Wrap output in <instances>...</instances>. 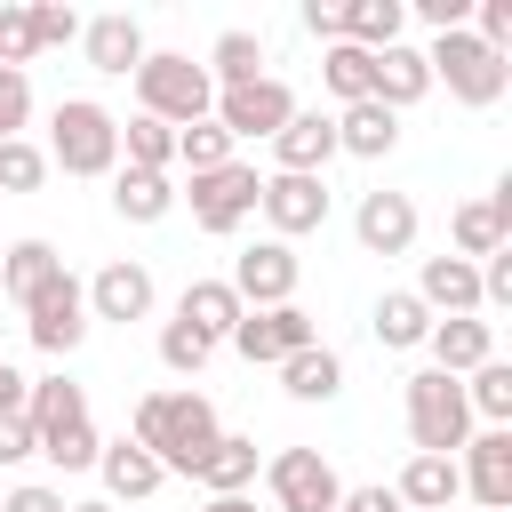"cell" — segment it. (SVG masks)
Returning <instances> with one entry per match:
<instances>
[{"label": "cell", "instance_id": "7402d4cb", "mask_svg": "<svg viewBox=\"0 0 512 512\" xmlns=\"http://www.w3.org/2000/svg\"><path fill=\"white\" fill-rule=\"evenodd\" d=\"M392 144H400V112H384L376 96H360V104L336 112V152H352V160H384Z\"/></svg>", "mask_w": 512, "mask_h": 512}, {"label": "cell", "instance_id": "7a4b0ae2", "mask_svg": "<svg viewBox=\"0 0 512 512\" xmlns=\"http://www.w3.org/2000/svg\"><path fill=\"white\" fill-rule=\"evenodd\" d=\"M48 168L64 176H112L120 168V120L96 96H64L48 120Z\"/></svg>", "mask_w": 512, "mask_h": 512}, {"label": "cell", "instance_id": "e575fe53", "mask_svg": "<svg viewBox=\"0 0 512 512\" xmlns=\"http://www.w3.org/2000/svg\"><path fill=\"white\" fill-rule=\"evenodd\" d=\"M464 384V408L480 416V424H512V368L504 360H480L472 376H456Z\"/></svg>", "mask_w": 512, "mask_h": 512}, {"label": "cell", "instance_id": "8992f818", "mask_svg": "<svg viewBox=\"0 0 512 512\" xmlns=\"http://www.w3.org/2000/svg\"><path fill=\"white\" fill-rule=\"evenodd\" d=\"M24 336H32L48 360H64V352L88 336V296H80L72 272H48V280L24 296Z\"/></svg>", "mask_w": 512, "mask_h": 512}, {"label": "cell", "instance_id": "5b68a950", "mask_svg": "<svg viewBox=\"0 0 512 512\" xmlns=\"http://www.w3.org/2000/svg\"><path fill=\"white\" fill-rule=\"evenodd\" d=\"M408 440H416V456H456L472 440V408H464L456 376H440V368L408 376Z\"/></svg>", "mask_w": 512, "mask_h": 512}, {"label": "cell", "instance_id": "484cf974", "mask_svg": "<svg viewBox=\"0 0 512 512\" xmlns=\"http://www.w3.org/2000/svg\"><path fill=\"white\" fill-rule=\"evenodd\" d=\"M208 496H240L248 480H256V440L248 432H216V448L200 456V472H192Z\"/></svg>", "mask_w": 512, "mask_h": 512}, {"label": "cell", "instance_id": "60d3db41", "mask_svg": "<svg viewBox=\"0 0 512 512\" xmlns=\"http://www.w3.org/2000/svg\"><path fill=\"white\" fill-rule=\"evenodd\" d=\"M40 56V40H32V16L24 8H0V72H24Z\"/></svg>", "mask_w": 512, "mask_h": 512}, {"label": "cell", "instance_id": "603a6c76", "mask_svg": "<svg viewBox=\"0 0 512 512\" xmlns=\"http://www.w3.org/2000/svg\"><path fill=\"white\" fill-rule=\"evenodd\" d=\"M96 472H104V504H144L168 472L136 448V440H112V448H96Z\"/></svg>", "mask_w": 512, "mask_h": 512}, {"label": "cell", "instance_id": "cb8c5ba5", "mask_svg": "<svg viewBox=\"0 0 512 512\" xmlns=\"http://www.w3.org/2000/svg\"><path fill=\"white\" fill-rule=\"evenodd\" d=\"M392 496H400V512L408 504L416 512H448L464 496V472H456V456H408V472L392 480Z\"/></svg>", "mask_w": 512, "mask_h": 512}, {"label": "cell", "instance_id": "9a60e30c", "mask_svg": "<svg viewBox=\"0 0 512 512\" xmlns=\"http://www.w3.org/2000/svg\"><path fill=\"white\" fill-rule=\"evenodd\" d=\"M448 232H456V256H464V264L496 256V248L512 240V176H504L488 200H464V208L448 216Z\"/></svg>", "mask_w": 512, "mask_h": 512}, {"label": "cell", "instance_id": "44dd1931", "mask_svg": "<svg viewBox=\"0 0 512 512\" xmlns=\"http://www.w3.org/2000/svg\"><path fill=\"white\" fill-rule=\"evenodd\" d=\"M80 48H88L96 72H136V64H144V24H136L128 8H112V16L80 24Z\"/></svg>", "mask_w": 512, "mask_h": 512}, {"label": "cell", "instance_id": "4316f807", "mask_svg": "<svg viewBox=\"0 0 512 512\" xmlns=\"http://www.w3.org/2000/svg\"><path fill=\"white\" fill-rule=\"evenodd\" d=\"M400 24H408V0H344V32L336 40H352V48H400Z\"/></svg>", "mask_w": 512, "mask_h": 512}, {"label": "cell", "instance_id": "5bb4252c", "mask_svg": "<svg viewBox=\"0 0 512 512\" xmlns=\"http://www.w3.org/2000/svg\"><path fill=\"white\" fill-rule=\"evenodd\" d=\"M352 232H360L368 256H408V248H416V200H408V192H360Z\"/></svg>", "mask_w": 512, "mask_h": 512}, {"label": "cell", "instance_id": "8d00e7d4", "mask_svg": "<svg viewBox=\"0 0 512 512\" xmlns=\"http://www.w3.org/2000/svg\"><path fill=\"white\" fill-rule=\"evenodd\" d=\"M176 160H184L192 176H208V168H232V136H224L216 120H192V128H176Z\"/></svg>", "mask_w": 512, "mask_h": 512}, {"label": "cell", "instance_id": "1f68e13d", "mask_svg": "<svg viewBox=\"0 0 512 512\" xmlns=\"http://www.w3.org/2000/svg\"><path fill=\"white\" fill-rule=\"evenodd\" d=\"M120 152H128V168L168 176V168H176V128L152 120V112H136V120H120Z\"/></svg>", "mask_w": 512, "mask_h": 512}, {"label": "cell", "instance_id": "836d02e7", "mask_svg": "<svg viewBox=\"0 0 512 512\" xmlns=\"http://www.w3.org/2000/svg\"><path fill=\"white\" fill-rule=\"evenodd\" d=\"M424 336H432V312H424L408 288L376 296V344H384V352H408V344H424Z\"/></svg>", "mask_w": 512, "mask_h": 512}, {"label": "cell", "instance_id": "ab89813d", "mask_svg": "<svg viewBox=\"0 0 512 512\" xmlns=\"http://www.w3.org/2000/svg\"><path fill=\"white\" fill-rule=\"evenodd\" d=\"M40 176H48V152L24 144V136H8L0 144V192H40Z\"/></svg>", "mask_w": 512, "mask_h": 512}, {"label": "cell", "instance_id": "4fadbf2b", "mask_svg": "<svg viewBox=\"0 0 512 512\" xmlns=\"http://www.w3.org/2000/svg\"><path fill=\"white\" fill-rule=\"evenodd\" d=\"M256 208H264L272 240H304V232L328 224V184H320V176H264Z\"/></svg>", "mask_w": 512, "mask_h": 512}, {"label": "cell", "instance_id": "f907efd6", "mask_svg": "<svg viewBox=\"0 0 512 512\" xmlns=\"http://www.w3.org/2000/svg\"><path fill=\"white\" fill-rule=\"evenodd\" d=\"M200 512H256V504H248V496H208Z\"/></svg>", "mask_w": 512, "mask_h": 512}, {"label": "cell", "instance_id": "816d5d0a", "mask_svg": "<svg viewBox=\"0 0 512 512\" xmlns=\"http://www.w3.org/2000/svg\"><path fill=\"white\" fill-rule=\"evenodd\" d=\"M64 512H112V504H64Z\"/></svg>", "mask_w": 512, "mask_h": 512}, {"label": "cell", "instance_id": "ba28073f", "mask_svg": "<svg viewBox=\"0 0 512 512\" xmlns=\"http://www.w3.org/2000/svg\"><path fill=\"white\" fill-rule=\"evenodd\" d=\"M256 192H264V176H256L248 160H232V168H208V176H192V192H184V200H192V224L224 240V232H240V224L256 216Z\"/></svg>", "mask_w": 512, "mask_h": 512}, {"label": "cell", "instance_id": "d4e9b609", "mask_svg": "<svg viewBox=\"0 0 512 512\" xmlns=\"http://www.w3.org/2000/svg\"><path fill=\"white\" fill-rule=\"evenodd\" d=\"M240 312H248V304L232 296V280H192V288L176 296V320H184V328H200L208 344H224V336L240 328Z\"/></svg>", "mask_w": 512, "mask_h": 512}, {"label": "cell", "instance_id": "30bf717a", "mask_svg": "<svg viewBox=\"0 0 512 512\" xmlns=\"http://www.w3.org/2000/svg\"><path fill=\"white\" fill-rule=\"evenodd\" d=\"M296 280H304V264H296V248H288V240H256V248H240V256H232V296H240L248 312L296 304Z\"/></svg>", "mask_w": 512, "mask_h": 512}, {"label": "cell", "instance_id": "f6af8a7d", "mask_svg": "<svg viewBox=\"0 0 512 512\" xmlns=\"http://www.w3.org/2000/svg\"><path fill=\"white\" fill-rule=\"evenodd\" d=\"M24 456H40L32 424H24V416H0V464H24Z\"/></svg>", "mask_w": 512, "mask_h": 512}, {"label": "cell", "instance_id": "d590c367", "mask_svg": "<svg viewBox=\"0 0 512 512\" xmlns=\"http://www.w3.org/2000/svg\"><path fill=\"white\" fill-rule=\"evenodd\" d=\"M320 80H328V96L360 104V96H368V48H352V40H328V56H320Z\"/></svg>", "mask_w": 512, "mask_h": 512}, {"label": "cell", "instance_id": "52a82bcc", "mask_svg": "<svg viewBox=\"0 0 512 512\" xmlns=\"http://www.w3.org/2000/svg\"><path fill=\"white\" fill-rule=\"evenodd\" d=\"M208 120H216L232 144H248V136L272 144V136L296 120V96H288V80L264 72V80H248V88H216V112H208Z\"/></svg>", "mask_w": 512, "mask_h": 512}, {"label": "cell", "instance_id": "7bdbcfd3", "mask_svg": "<svg viewBox=\"0 0 512 512\" xmlns=\"http://www.w3.org/2000/svg\"><path fill=\"white\" fill-rule=\"evenodd\" d=\"M24 120H32V80H24V72H0V144H8Z\"/></svg>", "mask_w": 512, "mask_h": 512}, {"label": "cell", "instance_id": "74e56055", "mask_svg": "<svg viewBox=\"0 0 512 512\" xmlns=\"http://www.w3.org/2000/svg\"><path fill=\"white\" fill-rule=\"evenodd\" d=\"M96 448H104V440H96V424H88V416H80V424H64V432H48V440H40V456H48V464H56V472H88V464H96Z\"/></svg>", "mask_w": 512, "mask_h": 512}, {"label": "cell", "instance_id": "83f0119b", "mask_svg": "<svg viewBox=\"0 0 512 512\" xmlns=\"http://www.w3.org/2000/svg\"><path fill=\"white\" fill-rule=\"evenodd\" d=\"M280 384H288V400H336L344 392V360L328 344H304V352L280 360Z\"/></svg>", "mask_w": 512, "mask_h": 512}, {"label": "cell", "instance_id": "9c48e42d", "mask_svg": "<svg viewBox=\"0 0 512 512\" xmlns=\"http://www.w3.org/2000/svg\"><path fill=\"white\" fill-rule=\"evenodd\" d=\"M264 480H272V504L280 512H336L344 504V480H336V464L320 448H280L264 464Z\"/></svg>", "mask_w": 512, "mask_h": 512}, {"label": "cell", "instance_id": "7c38bea8", "mask_svg": "<svg viewBox=\"0 0 512 512\" xmlns=\"http://www.w3.org/2000/svg\"><path fill=\"white\" fill-rule=\"evenodd\" d=\"M456 472H464V496H472L480 512H512V424L472 432L464 456H456Z\"/></svg>", "mask_w": 512, "mask_h": 512}, {"label": "cell", "instance_id": "bcb514c9", "mask_svg": "<svg viewBox=\"0 0 512 512\" xmlns=\"http://www.w3.org/2000/svg\"><path fill=\"white\" fill-rule=\"evenodd\" d=\"M0 512H64V496H56V488H40V480H24V488H8V496H0Z\"/></svg>", "mask_w": 512, "mask_h": 512}, {"label": "cell", "instance_id": "277c9868", "mask_svg": "<svg viewBox=\"0 0 512 512\" xmlns=\"http://www.w3.org/2000/svg\"><path fill=\"white\" fill-rule=\"evenodd\" d=\"M136 104L152 112V120H168V128H192V120H208L216 112V80L192 64V56H176V48H144V64H136Z\"/></svg>", "mask_w": 512, "mask_h": 512}, {"label": "cell", "instance_id": "ac0fdd59", "mask_svg": "<svg viewBox=\"0 0 512 512\" xmlns=\"http://www.w3.org/2000/svg\"><path fill=\"white\" fill-rule=\"evenodd\" d=\"M272 176H320L328 160H336V120L328 112H296L280 136H272Z\"/></svg>", "mask_w": 512, "mask_h": 512}, {"label": "cell", "instance_id": "ee69618b", "mask_svg": "<svg viewBox=\"0 0 512 512\" xmlns=\"http://www.w3.org/2000/svg\"><path fill=\"white\" fill-rule=\"evenodd\" d=\"M480 304H512V240L496 256H480Z\"/></svg>", "mask_w": 512, "mask_h": 512}, {"label": "cell", "instance_id": "f1b7e54d", "mask_svg": "<svg viewBox=\"0 0 512 512\" xmlns=\"http://www.w3.org/2000/svg\"><path fill=\"white\" fill-rule=\"evenodd\" d=\"M80 416H88V392H80L72 376H40V384H32V400H24L32 440H48V432H64V424H80Z\"/></svg>", "mask_w": 512, "mask_h": 512}, {"label": "cell", "instance_id": "f35d334b", "mask_svg": "<svg viewBox=\"0 0 512 512\" xmlns=\"http://www.w3.org/2000/svg\"><path fill=\"white\" fill-rule=\"evenodd\" d=\"M208 352H216V344H208L200 328H184V320H168V328H160V368L200 376V368H208Z\"/></svg>", "mask_w": 512, "mask_h": 512}, {"label": "cell", "instance_id": "f546056e", "mask_svg": "<svg viewBox=\"0 0 512 512\" xmlns=\"http://www.w3.org/2000/svg\"><path fill=\"white\" fill-rule=\"evenodd\" d=\"M112 208H120L128 224H160V216L176 208V184H168V176H144V168H112Z\"/></svg>", "mask_w": 512, "mask_h": 512}, {"label": "cell", "instance_id": "b9f144b4", "mask_svg": "<svg viewBox=\"0 0 512 512\" xmlns=\"http://www.w3.org/2000/svg\"><path fill=\"white\" fill-rule=\"evenodd\" d=\"M24 16H32V40H40V48L80 40V16H72V8H56V0H40V8H24Z\"/></svg>", "mask_w": 512, "mask_h": 512}, {"label": "cell", "instance_id": "4dcf8cb0", "mask_svg": "<svg viewBox=\"0 0 512 512\" xmlns=\"http://www.w3.org/2000/svg\"><path fill=\"white\" fill-rule=\"evenodd\" d=\"M208 80H224V88H248V80H264V40L256 32H216V48H208V64H200Z\"/></svg>", "mask_w": 512, "mask_h": 512}, {"label": "cell", "instance_id": "3957f363", "mask_svg": "<svg viewBox=\"0 0 512 512\" xmlns=\"http://www.w3.org/2000/svg\"><path fill=\"white\" fill-rule=\"evenodd\" d=\"M424 72H432V80H448V96H456V104H472V112H488V104L512 88V64H504L496 48H480V40H472V24H456V32H432V48H424Z\"/></svg>", "mask_w": 512, "mask_h": 512}, {"label": "cell", "instance_id": "2e32d148", "mask_svg": "<svg viewBox=\"0 0 512 512\" xmlns=\"http://www.w3.org/2000/svg\"><path fill=\"white\" fill-rule=\"evenodd\" d=\"M408 296H416L424 312L464 320V312H480V264H464V256H424V272H416Z\"/></svg>", "mask_w": 512, "mask_h": 512}, {"label": "cell", "instance_id": "e0dca14e", "mask_svg": "<svg viewBox=\"0 0 512 512\" xmlns=\"http://www.w3.org/2000/svg\"><path fill=\"white\" fill-rule=\"evenodd\" d=\"M80 296H88V320H120V328H128V320H144V312H152V272L120 256V264H104Z\"/></svg>", "mask_w": 512, "mask_h": 512}, {"label": "cell", "instance_id": "d6986e66", "mask_svg": "<svg viewBox=\"0 0 512 512\" xmlns=\"http://www.w3.org/2000/svg\"><path fill=\"white\" fill-rule=\"evenodd\" d=\"M432 368L440 376H472L480 360H496V328L480 320V312H464V320H432Z\"/></svg>", "mask_w": 512, "mask_h": 512}, {"label": "cell", "instance_id": "7dc6e473", "mask_svg": "<svg viewBox=\"0 0 512 512\" xmlns=\"http://www.w3.org/2000/svg\"><path fill=\"white\" fill-rule=\"evenodd\" d=\"M416 16H424L432 32H456V24L472 16V0H416Z\"/></svg>", "mask_w": 512, "mask_h": 512}, {"label": "cell", "instance_id": "c3c4849f", "mask_svg": "<svg viewBox=\"0 0 512 512\" xmlns=\"http://www.w3.org/2000/svg\"><path fill=\"white\" fill-rule=\"evenodd\" d=\"M304 32L336 40V32H344V0H304Z\"/></svg>", "mask_w": 512, "mask_h": 512}, {"label": "cell", "instance_id": "d6a6232c", "mask_svg": "<svg viewBox=\"0 0 512 512\" xmlns=\"http://www.w3.org/2000/svg\"><path fill=\"white\" fill-rule=\"evenodd\" d=\"M48 272H64V256H56L48 240H16V248H0V296H16V304H24Z\"/></svg>", "mask_w": 512, "mask_h": 512}, {"label": "cell", "instance_id": "6da1fadb", "mask_svg": "<svg viewBox=\"0 0 512 512\" xmlns=\"http://www.w3.org/2000/svg\"><path fill=\"white\" fill-rule=\"evenodd\" d=\"M216 432H224V424H216L208 392H144V400H136V432H128V440H136L160 472H184V480H192V472H200V456L216 448Z\"/></svg>", "mask_w": 512, "mask_h": 512}, {"label": "cell", "instance_id": "681fc988", "mask_svg": "<svg viewBox=\"0 0 512 512\" xmlns=\"http://www.w3.org/2000/svg\"><path fill=\"white\" fill-rule=\"evenodd\" d=\"M336 512H400V496H392V488H344Z\"/></svg>", "mask_w": 512, "mask_h": 512}, {"label": "cell", "instance_id": "8fae6325", "mask_svg": "<svg viewBox=\"0 0 512 512\" xmlns=\"http://www.w3.org/2000/svg\"><path fill=\"white\" fill-rule=\"evenodd\" d=\"M240 360H256V368H280L288 352H304V344H320V328H312V312L304 304H272V312H240V328L224 336Z\"/></svg>", "mask_w": 512, "mask_h": 512}, {"label": "cell", "instance_id": "ffe728a7", "mask_svg": "<svg viewBox=\"0 0 512 512\" xmlns=\"http://www.w3.org/2000/svg\"><path fill=\"white\" fill-rule=\"evenodd\" d=\"M424 88H432L424 48H376V56H368V96H376L384 112H408Z\"/></svg>", "mask_w": 512, "mask_h": 512}]
</instances>
